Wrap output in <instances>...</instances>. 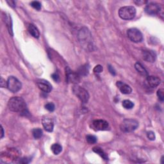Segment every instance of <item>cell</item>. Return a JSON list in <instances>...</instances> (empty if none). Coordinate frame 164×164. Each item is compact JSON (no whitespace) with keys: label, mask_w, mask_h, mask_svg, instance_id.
<instances>
[{"label":"cell","mask_w":164,"mask_h":164,"mask_svg":"<svg viewBox=\"0 0 164 164\" xmlns=\"http://www.w3.org/2000/svg\"><path fill=\"white\" fill-rule=\"evenodd\" d=\"M8 106L11 111L14 112L25 113L27 111L26 104L22 97H13L8 101Z\"/></svg>","instance_id":"cell-1"},{"label":"cell","mask_w":164,"mask_h":164,"mask_svg":"<svg viewBox=\"0 0 164 164\" xmlns=\"http://www.w3.org/2000/svg\"><path fill=\"white\" fill-rule=\"evenodd\" d=\"M78 38L80 43L83 47L89 48L92 46V40L91 34L87 28H83L80 30L78 34Z\"/></svg>","instance_id":"cell-2"},{"label":"cell","mask_w":164,"mask_h":164,"mask_svg":"<svg viewBox=\"0 0 164 164\" xmlns=\"http://www.w3.org/2000/svg\"><path fill=\"white\" fill-rule=\"evenodd\" d=\"M136 15V9L133 6H126L121 7L119 10V16L122 19L130 20Z\"/></svg>","instance_id":"cell-3"},{"label":"cell","mask_w":164,"mask_h":164,"mask_svg":"<svg viewBox=\"0 0 164 164\" xmlns=\"http://www.w3.org/2000/svg\"><path fill=\"white\" fill-rule=\"evenodd\" d=\"M139 126V123L135 119H124L120 126L121 131L124 132H132Z\"/></svg>","instance_id":"cell-4"},{"label":"cell","mask_w":164,"mask_h":164,"mask_svg":"<svg viewBox=\"0 0 164 164\" xmlns=\"http://www.w3.org/2000/svg\"><path fill=\"white\" fill-rule=\"evenodd\" d=\"M73 93L83 103H87L89 99V94L87 91L78 85H74L73 88Z\"/></svg>","instance_id":"cell-5"},{"label":"cell","mask_w":164,"mask_h":164,"mask_svg":"<svg viewBox=\"0 0 164 164\" xmlns=\"http://www.w3.org/2000/svg\"><path fill=\"white\" fill-rule=\"evenodd\" d=\"M22 84L19 80L14 76H10L7 80V88L10 91L14 92H18L21 89Z\"/></svg>","instance_id":"cell-6"},{"label":"cell","mask_w":164,"mask_h":164,"mask_svg":"<svg viewBox=\"0 0 164 164\" xmlns=\"http://www.w3.org/2000/svg\"><path fill=\"white\" fill-rule=\"evenodd\" d=\"M128 37L133 43H141L143 40V35L139 30L130 28L127 31Z\"/></svg>","instance_id":"cell-7"},{"label":"cell","mask_w":164,"mask_h":164,"mask_svg":"<svg viewBox=\"0 0 164 164\" xmlns=\"http://www.w3.org/2000/svg\"><path fill=\"white\" fill-rule=\"evenodd\" d=\"M161 10L160 6L155 3H150L148 4L145 7V12L149 15H151V16H155L160 13Z\"/></svg>","instance_id":"cell-8"},{"label":"cell","mask_w":164,"mask_h":164,"mask_svg":"<svg viewBox=\"0 0 164 164\" xmlns=\"http://www.w3.org/2000/svg\"><path fill=\"white\" fill-rule=\"evenodd\" d=\"M161 82V80L156 76H148L147 78L145 79L144 84L146 87L148 88L153 89L156 87L158 85H160V83Z\"/></svg>","instance_id":"cell-9"},{"label":"cell","mask_w":164,"mask_h":164,"mask_svg":"<svg viewBox=\"0 0 164 164\" xmlns=\"http://www.w3.org/2000/svg\"><path fill=\"white\" fill-rule=\"evenodd\" d=\"M92 125H93L94 128H95L96 130L105 131L107 130L109 128L108 122H106L105 120H102V119H97V120L94 121Z\"/></svg>","instance_id":"cell-10"},{"label":"cell","mask_w":164,"mask_h":164,"mask_svg":"<svg viewBox=\"0 0 164 164\" xmlns=\"http://www.w3.org/2000/svg\"><path fill=\"white\" fill-rule=\"evenodd\" d=\"M66 76L68 82L70 83H77L80 80V78L78 74L71 71L69 68H67L66 70Z\"/></svg>","instance_id":"cell-11"},{"label":"cell","mask_w":164,"mask_h":164,"mask_svg":"<svg viewBox=\"0 0 164 164\" xmlns=\"http://www.w3.org/2000/svg\"><path fill=\"white\" fill-rule=\"evenodd\" d=\"M37 86L39 88L41 91H43L44 92H46V93H49L52 90V86L50 83L44 80H41L40 81H38L37 83Z\"/></svg>","instance_id":"cell-12"},{"label":"cell","mask_w":164,"mask_h":164,"mask_svg":"<svg viewBox=\"0 0 164 164\" xmlns=\"http://www.w3.org/2000/svg\"><path fill=\"white\" fill-rule=\"evenodd\" d=\"M43 125L47 132H52L54 128V122L51 117H46L43 119Z\"/></svg>","instance_id":"cell-13"},{"label":"cell","mask_w":164,"mask_h":164,"mask_svg":"<svg viewBox=\"0 0 164 164\" xmlns=\"http://www.w3.org/2000/svg\"><path fill=\"white\" fill-rule=\"evenodd\" d=\"M142 55L143 59L148 62H154L156 60V54L151 51H143Z\"/></svg>","instance_id":"cell-14"},{"label":"cell","mask_w":164,"mask_h":164,"mask_svg":"<svg viewBox=\"0 0 164 164\" xmlns=\"http://www.w3.org/2000/svg\"><path fill=\"white\" fill-rule=\"evenodd\" d=\"M117 86L119 87V90L123 94H129L132 91V89L129 85L124 83L122 82H117Z\"/></svg>","instance_id":"cell-15"},{"label":"cell","mask_w":164,"mask_h":164,"mask_svg":"<svg viewBox=\"0 0 164 164\" xmlns=\"http://www.w3.org/2000/svg\"><path fill=\"white\" fill-rule=\"evenodd\" d=\"M28 30L30 34L33 37L38 38L40 36V33L38 30L35 27V26L34 25H29L28 27Z\"/></svg>","instance_id":"cell-16"},{"label":"cell","mask_w":164,"mask_h":164,"mask_svg":"<svg viewBox=\"0 0 164 164\" xmlns=\"http://www.w3.org/2000/svg\"><path fill=\"white\" fill-rule=\"evenodd\" d=\"M92 150H93L94 152L95 153H97V154H99V156L102 158L103 159L107 160L108 159V157L107 156V154L104 152V151L99 147H95L93 149H92Z\"/></svg>","instance_id":"cell-17"},{"label":"cell","mask_w":164,"mask_h":164,"mask_svg":"<svg viewBox=\"0 0 164 164\" xmlns=\"http://www.w3.org/2000/svg\"><path fill=\"white\" fill-rule=\"evenodd\" d=\"M135 67L136 70L138 71L139 74H141L142 76H148V72L145 70V69L142 66V65L140 63H136L135 65Z\"/></svg>","instance_id":"cell-18"},{"label":"cell","mask_w":164,"mask_h":164,"mask_svg":"<svg viewBox=\"0 0 164 164\" xmlns=\"http://www.w3.org/2000/svg\"><path fill=\"white\" fill-rule=\"evenodd\" d=\"M51 151L53 153L57 155L60 154L62 151V147L61 145H60L59 144H54L51 145Z\"/></svg>","instance_id":"cell-19"},{"label":"cell","mask_w":164,"mask_h":164,"mask_svg":"<svg viewBox=\"0 0 164 164\" xmlns=\"http://www.w3.org/2000/svg\"><path fill=\"white\" fill-rule=\"evenodd\" d=\"M32 134L35 139H38L43 136V130L40 129V128H35L32 131Z\"/></svg>","instance_id":"cell-20"},{"label":"cell","mask_w":164,"mask_h":164,"mask_svg":"<svg viewBox=\"0 0 164 164\" xmlns=\"http://www.w3.org/2000/svg\"><path fill=\"white\" fill-rule=\"evenodd\" d=\"M6 23H7V27L8 29V32H9V34L12 35L13 36V31H12V20H11V17L8 16L6 19Z\"/></svg>","instance_id":"cell-21"},{"label":"cell","mask_w":164,"mask_h":164,"mask_svg":"<svg viewBox=\"0 0 164 164\" xmlns=\"http://www.w3.org/2000/svg\"><path fill=\"white\" fill-rule=\"evenodd\" d=\"M123 106L126 109H132L134 106V103L130 100H124L123 101Z\"/></svg>","instance_id":"cell-22"},{"label":"cell","mask_w":164,"mask_h":164,"mask_svg":"<svg viewBox=\"0 0 164 164\" xmlns=\"http://www.w3.org/2000/svg\"><path fill=\"white\" fill-rule=\"evenodd\" d=\"M86 140H87V142L90 144H95L97 142V138L94 135H89L86 137Z\"/></svg>","instance_id":"cell-23"},{"label":"cell","mask_w":164,"mask_h":164,"mask_svg":"<svg viewBox=\"0 0 164 164\" xmlns=\"http://www.w3.org/2000/svg\"><path fill=\"white\" fill-rule=\"evenodd\" d=\"M30 5L33 8H34L35 9H36L37 10H40L41 9V4L40 2L36 1H32Z\"/></svg>","instance_id":"cell-24"},{"label":"cell","mask_w":164,"mask_h":164,"mask_svg":"<svg viewBox=\"0 0 164 164\" xmlns=\"http://www.w3.org/2000/svg\"><path fill=\"white\" fill-rule=\"evenodd\" d=\"M45 108L46 110H48L49 112H53L55 110V105L53 103H48L45 105Z\"/></svg>","instance_id":"cell-25"},{"label":"cell","mask_w":164,"mask_h":164,"mask_svg":"<svg viewBox=\"0 0 164 164\" xmlns=\"http://www.w3.org/2000/svg\"><path fill=\"white\" fill-rule=\"evenodd\" d=\"M157 96L161 101H163L164 99V91L163 89H160L157 91Z\"/></svg>","instance_id":"cell-26"},{"label":"cell","mask_w":164,"mask_h":164,"mask_svg":"<svg viewBox=\"0 0 164 164\" xmlns=\"http://www.w3.org/2000/svg\"><path fill=\"white\" fill-rule=\"evenodd\" d=\"M103 68L101 65H97L94 68V72L95 73H100L103 71Z\"/></svg>","instance_id":"cell-27"},{"label":"cell","mask_w":164,"mask_h":164,"mask_svg":"<svg viewBox=\"0 0 164 164\" xmlns=\"http://www.w3.org/2000/svg\"><path fill=\"white\" fill-rule=\"evenodd\" d=\"M147 136H148V138L151 140V141H154L155 139V135H154V133L153 132H149L147 133Z\"/></svg>","instance_id":"cell-28"},{"label":"cell","mask_w":164,"mask_h":164,"mask_svg":"<svg viewBox=\"0 0 164 164\" xmlns=\"http://www.w3.org/2000/svg\"><path fill=\"white\" fill-rule=\"evenodd\" d=\"M0 84H1V87H7V82H6L5 80L3 78H1V82H0Z\"/></svg>","instance_id":"cell-29"},{"label":"cell","mask_w":164,"mask_h":164,"mask_svg":"<svg viewBox=\"0 0 164 164\" xmlns=\"http://www.w3.org/2000/svg\"><path fill=\"white\" fill-rule=\"evenodd\" d=\"M52 78H53V79L56 82H58L60 81V78H59V76L57 74H56V73L53 74H52Z\"/></svg>","instance_id":"cell-30"},{"label":"cell","mask_w":164,"mask_h":164,"mask_svg":"<svg viewBox=\"0 0 164 164\" xmlns=\"http://www.w3.org/2000/svg\"><path fill=\"white\" fill-rule=\"evenodd\" d=\"M108 68H109V71L110 72V73H111L112 74H113V75H115V71L114 70V69L111 66V65H109Z\"/></svg>","instance_id":"cell-31"},{"label":"cell","mask_w":164,"mask_h":164,"mask_svg":"<svg viewBox=\"0 0 164 164\" xmlns=\"http://www.w3.org/2000/svg\"><path fill=\"white\" fill-rule=\"evenodd\" d=\"M7 2L10 5V6H11V7H14L15 5H16V4H15V2L14 1H7Z\"/></svg>","instance_id":"cell-32"},{"label":"cell","mask_w":164,"mask_h":164,"mask_svg":"<svg viewBox=\"0 0 164 164\" xmlns=\"http://www.w3.org/2000/svg\"><path fill=\"white\" fill-rule=\"evenodd\" d=\"M1 138H3L4 136V131H3V127L1 126Z\"/></svg>","instance_id":"cell-33"}]
</instances>
